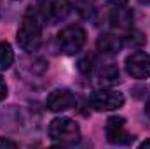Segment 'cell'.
Instances as JSON below:
<instances>
[{"instance_id": "obj_7", "label": "cell", "mask_w": 150, "mask_h": 149, "mask_svg": "<svg viewBox=\"0 0 150 149\" xmlns=\"http://www.w3.org/2000/svg\"><path fill=\"white\" fill-rule=\"evenodd\" d=\"M38 7H40L42 16L52 23L61 21L70 14L68 0H38Z\"/></svg>"}, {"instance_id": "obj_17", "label": "cell", "mask_w": 150, "mask_h": 149, "mask_svg": "<svg viewBox=\"0 0 150 149\" xmlns=\"http://www.w3.org/2000/svg\"><path fill=\"white\" fill-rule=\"evenodd\" d=\"M140 148H143V149L150 148V139H149V140H145V142H142V146H140Z\"/></svg>"}, {"instance_id": "obj_4", "label": "cell", "mask_w": 150, "mask_h": 149, "mask_svg": "<svg viewBox=\"0 0 150 149\" xmlns=\"http://www.w3.org/2000/svg\"><path fill=\"white\" fill-rule=\"evenodd\" d=\"M89 104L94 111H115L124 105V95L115 90H98L91 95Z\"/></svg>"}, {"instance_id": "obj_13", "label": "cell", "mask_w": 150, "mask_h": 149, "mask_svg": "<svg viewBox=\"0 0 150 149\" xmlns=\"http://www.w3.org/2000/svg\"><path fill=\"white\" fill-rule=\"evenodd\" d=\"M79 70L82 72V74L89 75L93 70H94V60H93V56H87V58H84V60H80V63H79Z\"/></svg>"}, {"instance_id": "obj_15", "label": "cell", "mask_w": 150, "mask_h": 149, "mask_svg": "<svg viewBox=\"0 0 150 149\" xmlns=\"http://www.w3.org/2000/svg\"><path fill=\"white\" fill-rule=\"evenodd\" d=\"M7 97V84L4 82V79L0 77V100H4Z\"/></svg>"}, {"instance_id": "obj_8", "label": "cell", "mask_w": 150, "mask_h": 149, "mask_svg": "<svg viewBox=\"0 0 150 149\" xmlns=\"http://www.w3.org/2000/svg\"><path fill=\"white\" fill-rule=\"evenodd\" d=\"M75 104H77V98L70 90H54L45 98V107L52 112H63L74 109Z\"/></svg>"}, {"instance_id": "obj_6", "label": "cell", "mask_w": 150, "mask_h": 149, "mask_svg": "<svg viewBox=\"0 0 150 149\" xmlns=\"http://www.w3.org/2000/svg\"><path fill=\"white\" fill-rule=\"evenodd\" d=\"M126 70L134 79L150 77V56L145 51H134L126 58Z\"/></svg>"}, {"instance_id": "obj_10", "label": "cell", "mask_w": 150, "mask_h": 149, "mask_svg": "<svg viewBox=\"0 0 150 149\" xmlns=\"http://www.w3.org/2000/svg\"><path fill=\"white\" fill-rule=\"evenodd\" d=\"M110 21L113 23V27H119V28H127L133 21V14L131 11L124 9L122 5L120 7H115L110 14Z\"/></svg>"}, {"instance_id": "obj_3", "label": "cell", "mask_w": 150, "mask_h": 149, "mask_svg": "<svg viewBox=\"0 0 150 149\" xmlns=\"http://www.w3.org/2000/svg\"><path fill=\"white\" fill-rule=\"evenodd\" d=\"M86 44V32L79 25H70L58 34V47L65 54H77Z\"/></svg>"}, {"instance_id": "obj_19", "label": "cell", "mask_w": 150, "mask_h": 149, "mask_svg": "<svg viewBox=\"0 0 150 149\" xmlns=\"http://www.w3.org/2000/svg\"><path fill=\"white\" fill-rule=\"evenodd\" d=\"M138 2H142V4H150V0H138Z\"/></svg>"}, {"instance_id": "obj_12", "label": "cell", "mask_w": 150, "mask_h": 149, "mask_svg": "<svg viewBox=\"0 0 150 149\" xmlns=\"http://www.w3.org/2000/svg\"><path fill=\"white\" fill-rule=\"evenodd\" d=\"M98 77H100L101 82H117L119 81V70L113 63H107V65L100 67Z\"/></svg>"}, {"instance_id": "obj_1", "label": "cell", "mask_w": 150, "mask_h": 149, "mask_svg": "<svg viewBox=\"0 0 150 149\" xmlns=\"http://www.w3.org/2000/svg\"><path fill=\"white\" fill-rule=\"evenodd\" d=\"M42 42V23L35 11H26L21 18V25L18 28V44L23 51L33 53Z\"/></svg>"}, {"instance_id": "obj_5", "label": "cell", "mask_w": 150, "mask_h": 149, "mask_svg": "<svg viewBox=\"0 0 150 149\" xmlns=\"http://www.w3.org/2000/svg\"><path fill=\"white\" fill-rule=\"evenodd\" d=\"M105 132H107L108 142L110 144H115V146H129L134 140V135H131L126 130L124 119L122 117H117V116H112V117L107 119Z\"/></svg>"}, {"instance_id": "obj_16", "label": "cell", "mask_w": 150, "mask_h": 149, "mask_svg": "<svg viewBox=\"0 0 150 149\" xmlns=\"http://www.w3.org/2000/svg\"><path fill=\"white\" fill-rule=\"evenodd\" d=\"M110 5H113V7H120V5H124L127 0H107Z\"/></svg>"}, {"instance_id": "obj_2", "label": "cell", "mask_w": 150, "mask_h": 149, "mask_svg": "<svg viewBox=\"0 0 150 149\" xmlns=\"http://www.w3.org/2000/svg\"><path fill=\"white\" fill-rule=\"evenodd\" d=\"M49 137L56 144L74 146L80 140V126L72 117H56L49 125Z\"/></svg>"}, {"instance_id": "obj_14", "label": "cell", "mask_w": 150, "mask_h": 149, "mask_svg": "<svg viewBox=\"0 0 150 149\" xmlns=\"http://www.w3.org/2000/svg\"><path fill=\"white\" fill-rule=\"evenodd\" d=\"M0 148H12V149H16V148H18V142L9 140V139H0Z\"/></svg>"}, {"instance_id": "obj_11", "label": "cell", "mask_w": 150, "mask_h": 149, "mask_svg": "<svg viewBox=\"0 0 150 149\" xmlns=\"http://www.w3.org/2000/svg\"><path fill=\"white\" fill-rule=\"evenodd\" d=\"M14 63V51L9 42H0V70H7Z\"/></svg>"}, {"instance_id": "obj_9", "label": "cell", "mask_w": 150, "mask_h": 149, "mask_svg": "<svg viewBox=\"0 0 150 149\" xmlns=\"http://www.w3.org/2000/svg\"><path fill=\"white\" fill-rule=\"evenodd\" d=\"M96 47H98L100 53L113 56L122 49V39L119 35H113V34H103L96 40Z\"/></svg>"}, {"instance_id": "obj_18", "label": "cell", "mask_w": 150, "mask_h": 149, "mask_svg": "<svg viewBox=\"0 0 150 149\" xmlns=\"http://www.w3.org/2000/svg\"><path fill=\"white\" fill-rule=\"evenodd\" d=\"M145 112H147V116L150 117V100L147 102V105H145Z\"/></svg>"}]
</instances>
